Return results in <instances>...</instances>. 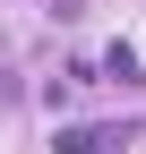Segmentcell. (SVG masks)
Masks as SVG:
<instances>
[{
    "label": "cell",
    "instance_id": "cell-2",
    "mask_svg": "<svg viewBox=\"0 0 146 154\" xmlns=\"http://www.w3.org/2000/svg\"><path fill=\"white\" fill-rule=\"evenodd\" d=\"M103 77H112V86H138V60H129V51L112 43V51H103Z\"/></svg>",
    "mask_w": 146,
    "mask_h": 154
},
{
    "label": "cell",
    "instance_id": "cell-1",
    "mask_svg": "<svg viewBox=\"0 0 146 154\" xmlns=\"http://www.w3.org/2000/svg\"><path fill=\"white\" fill-rule=\"evenodd\" d=\"M129 146V128H60L52 137V154H120Z\"/></svg>",
    "mask_w": 146,
    "mask_h": 154
}]
</instances>
